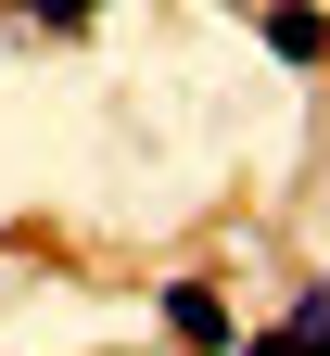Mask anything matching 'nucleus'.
I'll list each match as a JSON object with an SVG mask.
<instances>
[{
  "label": "nucleus",
  "instance_id": "1",
  "mask_svg": "<svg viewBox=\"0 0 330 356\" xmlns=\"http://www.w3.org/2000/svg\"><path fill=\"white\" fill-rule=\"evenodd\" d=\"M165 331L191 343V356H216V343H229V293H216V280H165Z\"/></svg>",
  "mask_w": 330,
  "mask_h": 356
},
{
  "label": "nucleus",
  "instance_id": "3",
  "mask_svg": "<svg viewBox=\"0 0 330 356\" xmlns=\"http://www.w3.org/2000/svg\"><path fill=\"white\" fill-rule=\"evenodd\" d=\"M279 331H305V343H317V331H330V280H305V293H292V318H279Z\"/></svg>",
  "mask_w": 330,
  "mask_h": 356
},
{
  "label": "nucleus",
  "instance_id": "4",
  "mask_svg": "<svg viewBox=\"0 0 330 356\" xmlns=\"http://www.w3.org/2000/svg\"><path fill=\"white\" fill-rule=\"evenodd\" d=\"M26 13H38V26H89L102 0H26Z\"/></svg>",
  "mask_w": 330,
  "mask_h": 356
},
{
  "label": "nucleus",
  "instance_id": "5",
  "mask_svg": "<svg viewBox=\"0 0 330 356\" xmlns=\"http://www.w3.org/2000/svg\"><path fill=\"white\" fill-rule=\"evenodd\" d=\"M242 356H305V331H267V343H242Z\"/></svg>",
  "mask_w": 330,
  "mask_h": 356
},
{
  "label": "nucleus",
  "instance_id": "6",
  "mask_svg": "<svg viewBox=\"0 0 330 356\" xmlns=\"http://www.w3.org/2000/svg\"><path fill=\"white\" fill-rule=\"evenodd\" d=\"M305 356H330V331H317V343H305Z\"/></svg>",
  "mask_w": 330,
  "mask_h": 356
},
{
  "label": "nucleus",
  "instance_id": "2",
  "mask_svg": "<svg viewBox=\"0 0 330 356\" xmlns=\"http://www.w3.org/2000/svg\"><path fill=\"white\" fill-rule=\"evenodd\" d=\"M267 51H279V64H317V51H330V13H305V0H279V13H267Z\"/></svg>",
  "mask_w": 330,
  "mask_h": 356
}]
</instances>
